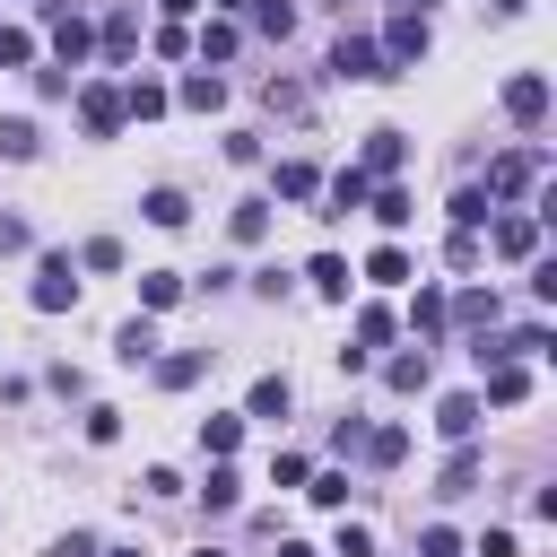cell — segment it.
Here are the masks:
<instances>
[{"label": "cell", "instance_id": "obj_35", "mask_svg": "<svg viewBox=\"0 0 557 557\" xmlns=\"http://www.w3.org/2000/svg\"><path fill=\"white\" fill-rule=\"evenodd\" d=\"M305 496H313V505H348V470H322V479H305Z\"/></svg>", "mask_w": 557, "mask_h": 557}, {"label": "cell", "instance_id": "obj_27", "mask_svg": "<svg viewBox=\"0 0 557 557\" xmlns=\"http://www.w3.org/2000/svg\"><path fill=\"white\" fill-rule=\"evenodd\" d=\"M357 348H366V357H374V348H392V313H383V305H366V313H357Z\"/></svg>", "mask_w": 557, "mask_h": 557}, {"label": "cell", "instance_id": "obj_2", "mask_svg": "<svg viewBox=\"0 0 557 557\" xmlns=\"http://www.w3.org/2000/svg\"><path fill=\"white\" fill-rule=\"evenodd\" d=\"M426 44H435V35H426V9H409V0H400V17L383 26V61H392V78H400L409 61H426Z\"/></svg>", "mask_w": 557, "mask_h": 557}, {"label": "cell", "instance_id": "obj_5", "mask_svg": "<svg viewBox=\"0 0 557 557\" xmlns=\"http://www.w3.org/2000/svg\"><path fill=\"white\" fill-rule=\"evenodd\" d=\"M331 70H339V78H392V61H383V44H374V35H339Z\"/></svg>", "mask_w": 557, "mask_h": 557}, {"label": "cell", "instance_id": "obj_22", "mask_svg": "<svg viewBox=\"0 0 557 557\" xmlns=\"http://www.w3.org/2000/svg\"><path fill=\"white\" fill-rule=\"evenodd\" d=\"M148 348H157V322H148V313H139V322H122V339H113V357H122V366H139Z\"/></svg>", "mask_w": 557, "mask_h": 557}, {"label": "cell", "instance_id": "obj_4", "mask_svg": "<svg viewBox=\"0 0 557 557\" xmlns=\"http://www.w3.org/2000/svg\"><path fill=\"white\" fill-rule=\"evenodd\" d=\"M540 165H548L540 148H513V157H496V174H487V200H522V191L540 183Z\"/></svg>", "mask_w": 557, "mask_h": 557}, {"label": "cell", "instance_id": "obj_7", "mask_svg": "<svg viewBox=\"0 0 557 557\" xmlns=\"http://www.w3.org/2000/svg\"><path fill=\"white\" fill-rule=\"evenodd\" d=\"M366 191H374V174H366V165H339V174L322 183V200H331L322 218H348V209H366Z\"/></svg>", "mask_w": 557, "mask_h": 557}, {"label": "cell", "instance_id": "obj_23", "mask_svg": "<svg viewBox=\"0 0 557 557\" xmlns=\"http://www.w3.org/2000/svg\"><path fill=\"white\" fill-rule=\"evenodd\" d=\"M244 418H287V383H278V374H261V383H252V400H244Z\"/></svg>", "mask_w": 557, "mask_h": 557}, {"label": "cell", "instance_id": "obj_38", "mask_svg": "<svg viewBox=\"0 0 557 557\" xmlns=\"http://www.w3.org/2000/svg\"><path fill=\"white\" fill-rule=\"evenodd\" d=\"M400 453H409V435H400V426H383V435H366V461H400Z\"/></svg>", "mask_w": 557, "mask_h": 557}, {"label": "cell", "instance_id": "obj_3", "mask_svg": "<svg viewBox=\"0 0 557 557\" xmlns=\"http://www.w3.org/2000/svg\"><path fill=\"white\" fill-rule=\"evenodd\" d=\"M78 122H87L96 139H113V131L131 122V113H122V87H113V78H87V87H78Z\"/></svg>", "mask_w": 557, "mask_h": 557}, {"label": "cell", "instance_id": "obj_10", "mask_svg": "<svg viewBox=\"0 0 557 557\" xmlns=\"http://www.w3.org/2000/svg\"><path fill=\"white\" fill-rule=\"evenodd\" d=\"M400 157H409V139H400V131H366V174H383V183H392V174H400Z\"/></svg>", "mask_w": 557, "mask_h": 557}, {"label": "cell", "instance_id": "obj_26", "mask_svg": "<svg viewBox=\"0 0 557 557\" xmlns=\"http://www.w3.org/2000/svg\"><path fill=\"white\" fill-rule=\"evenodd\" d=\"M139 209H148V226H183V218H191V200H183V191H148Z\"/></svg>", "mask_w": 557, "mask_h": 557}, {"label": "cell", "instance_id": "obj_11", "mask_svg": "<svg viewBox=\"0 0 557 557\" xmlns=\"http://www.w3.org/2000/svg\"><path fill=\"white\" fill-rule=\"evenodd\" d=\"M496 252L505 261H531L540 252V218H496Z\"/></svg>", "mask_w": 557, "mask_h": 557}, {"label": "cell", "instance_id": "obj_17", "mask_svg": "<svg viewBox=\"0 0 557 557\" xmlns=\"http://www.w3.org/2000/svg\"><path fill=\"white\" fill-rule=\"evenodd\" d=\"M174 296H183V270H139V305L148 313H165Z\"/></svg>", "mask_w": 557, "mask_h": 557}, {"label": "cell", "instance_id": "obj_30", "mask_svg": "<svg viewBox=\"0 0 557 557\" xmlns=\"http://www.w3.org/2000/svg\"><path fill=\"white\" fill-rule=\"evenodd\" d=\"M35 61V35L26 26H0V70H26Z\"/></svg>", "mask_w": 557, "mask_h": 557}, {"label": "cell", "instance_id": "obj_34", "mask_svg": "<svg viewBox=\"0 0 557 557\" xmlns=\"http://www.w3.org/2000/svg\"><path fill=\"white\" fill-rule=\"evenodd\" d=\"M157 383H165V392H191V383H200V357H165Z\"/></svg>", "mask_w": 557, "mask_h": 557}, {"label": "cell", "instance_id": "obj_40", "mask_svg": "<svg viewBox=\"0 0 557 557\" xmlns=\"http://www.w3.org/2000/svg\"><path fill=\"white\" fill-rule=\"evenodd\" d=\"M78 261H87V270H122V244H113V235H96V244H87Z\"/></svg>", "mask_w": 557, "mask_h": 557}, {"label": "cell", "instance_id": "obj_46", "mask_svg": "<svg viewBox=\"0 0 557 557\" xmlns=\"http://www.w3.org/2000/svg\"><path fill=\"white\" fill-rule=\"evenodd\" d=\"M487 9H496V17H513V9H522V0H487Z\"/></svg>", "mask_w": 557, "mask_h": 557}, {"label": "cell", "instance_id": "obj_41", "mask_svg": "<svg viewBox=\"0 0 557 557\" xmlns=\"http://www.w3.org/2000/svg\"><path fill=\"white\" fill-rule=\"evenodd\" d=\"M444 252H453V270H479V226H461V235H453Z\"/></svg>", "mask_w": 557, "mask_h": 557}, {"label": "cell", "instance_id": "obj_24", "mask_svg": "<svg viewBox=\"0 0 557 557\" xmlns=\"http://www.w3.org/2000/svg\"><path fill=\"white\" fill-rule=\"evenodd\" d=\"M470 487H479V453L461 444V453L444 461V487H435V496H470Z\"/></svg>", "mask_w": 557, "mask_h": 557}, {"label": "cell", "instance_id": "obj_33", "mask_svg": "<svg viewBox=\"0 0 557 557\" xmlns=\"http://www.w3.org/2000/svg\"><path fill=\"white\" fill-rule=\"evenodd\" d=\"M409 322H418V331H444V287H418V305H409Z\"/></svg>", "mask_w": 557, "mask_h": 557}, {"label": "cell", "instance_id": "obj_19", "mask_svg": "<svg viewBox=\"0 0 557 557\" xmlns=\"http://www.w3.org/2000/svg\"><path fill=\"white\" fill-rule=\"evenodd\" d=\"M235 444H244V418H200V453L209 461H226Z\"/></svg>", "mask_w": 557, "mask_h": 557}, {"label": "cell", "instance_id": "obj_13", "mask_svg": "<svg viewBox=\"0 0 557 557\" xmlns=\"http://www.w3.org/2000/svg\"><path fill=\"white\" fill-rule=\"evenodd\" d=\"M122 113H131V122H157V113H165V87H157V78H131V87H122Z\"/></svg>", "mask_w": 557, "mask_h": 557}, {"label": "cell", "instance_id": "obj_31", "mask_svg": "<svg viewBox=\"0 0 557 557\" xmlns=\"http://www.w3.org/2000/svg\"><path fill=\"white\" fill-rule=\"evenodd\" d=\"M131 44H139V26L131 17H104V61H131Z\"/></svg>", "mask_w": 557, "mask_h": 557}, {"label": "cell", "instance_id": "obj_36", "mask_svg": "<svg viewBox=\"0 0 557 557\" xmlns=\"http://www.w3.org/2000/svg\"><path fill=\"white\" fill-rule=\"evenodd\" d=\"M0 157L26 165V157H35V122H0Z\"/></svg>", "mask_w": 557, "mask_h": 557}, {"label": "cell", "instance_id": "obj_48", "mask_svg": "<svg viewBox=\"0 0 557 557\" xmlns=\"http://www.w3.org/2000/svg\"><path fill=\"white\" fill-rule=\"evenodd\" d=\"M200 557H218V548H200Z\"/></svg>", "mask_w": 557, "mask_h": 557}, {"label": "cell", "instance_id": "obj_45", "mask_svg": "<svg viewBox=\"0 0 557 557\" xmlns=\"http://www.w3.org/2000/svg\"><path fill=\"white\" fill-rule=\"evenodd\" d=\"M191 9H200V0H165V17H191Z\"/></svg>", "mask_w": 557, "mask_h": 557}, {"label": "cell", "instance_id": "obj_6", "mask_svg": "<svg viewBox=\"0 0 557 557\" xmlns=\"http://www.w3.org/2000/svg\"><path fill=\"white\" fill-rule=\"evenodd\" d=\"M479 409H487L479 392H444V400H435V435H453V444H470V435H479Z\"/></svg>", "mask_w": 557, "mask_h": 557}, {"label": "cell", "instance_id": "obj_15", "mask_svg": "<svg viewBox=\"0 0 557 557\" xmlns=\"http://www.w3.org/2000/svg\"><path fill=\"white\" fill-rule=\"evenodd\" d=\"M366 209H374V218H383V226H409V218H418V209H409V191H400V183H374V191H366Z\"/></svg>", "mask_w": 557, "mask_h": 557}, {"label": "cell", "instance_id": "obj_44", "mask_svg": "<svg viewBox=\"0 0 557 557\" xmlns=\"http://www.w3.org/2000/svg\"><path fill=\"white\" fill-rule=\"evenodd\" d=\"M52 557H96V540H87V531H70V540H52Z\"/></svg>", "mask_w": 557, "mask_h": 557}, {"label": "cell", "instance_id": "obj_8", "mask_svg": "<svg viewBox=\"0 0 557 557\" xmlns=\"http://www.w3.org/2000/svg\"><path fill=\"white\" fill-rule=\"evenodd\" d=\"M505 113H513V122H540V113H548V78H540V70L505 78Z\"/></svg>", "mask_w": 557, "mask_h": 557}, {"label": "cell", "instance_id": "obj_28", "mask_svg": "<svg viewBox=\"0 0 557 557\" xmlns=\"http://www.w3.org/2000/svg\"><path fill=\"white\" fill-rule=\"evenodd\" d=\"M305 278H313V287H322V296H348V261H339V252H322V261H313V270H305Z\"/></svg>", "mask_w": 557, "mask_h": 557}, {"label": "cell", "instance_id": "obj_9", "mask_svg": "<svg viewBox=\"0 0 557 557\" xmlns=\"http://www.w3.org/2000/svg\"><path fill=\"white\" fill-rule=\"evenodd\" d=\"M522 392H531V366H522V357H505V366H487V409H513Z\"/></svg>", "mask_w": 557, "mask_h": 557}, {"label": "cell", "instance_id": "obj_1", "mask_svg": "<svg viewBox=\"0 0 557 557\" xmlns=\"http://www.w3.org/2000/svg\"><path fill=\"white\" fill-rule=\"evenodd\" d=\"M26 296H35V313H70V305H78V261H70V252H44Z\"/></svg>", "mask_w": 557, "mask_h": 557}, {"label": "cell", "instance_id": "obj_14", "mask_svg": "<svg viewBox=\"0 0 557 557\" xmlns=\"http://www.w3.org/2000/svg\"><path fill=\"white\" fill-rule=\"evenodd\" d=\"M183 104H191V113H218V104H226V78H218V70H191V78H183Z\"/></svg>", "mask_w": 557, "mask_h": 557}, {"label": "cell", "instance_id": "obj_29", "mask_svg": "<svg viewBox=\"0 0 557 557\" xmlns=\"http://www.w3.org/2000/svg\"><path fill=\"white\" fill-rule=\"evenodd\" d=\"M244 9H252V26H261V35H287V26H296V9H287V0H244Z\"/></svg>", "mask_w": 557, "mask_h": 557}, {"label": "cell", "instance_id": "obj_16", "mask_svg": "<svg viewBox=\"0 0 557 557\" xmlns=\"http://www.w3.org/2000/svg\"><path fill=\"white\" fill-rule=\"evenodd\" d=\"M366 278H374V287H400V278H418V261H409L400 244H383V252L366 261Z\"/></svg>", "mask_w": 557, "mask_h": 557}, {"label": "cell", "instance_id": "obj_25", "mask_svg": "<svg viewBox=\"0 0 557 557\" xmlns=\"http://www.w3.org/2000/svg\"><path fill=\"white\" fill-rule=\"evenodd\" d=\"M278 191H287V200H313V191H322V174H313L305 157H287V165H278Z\"/></svg>", "mask_w": 557, "mask_h": 557}, {"label": "cell", "instance_id": "obj_20", "mask_svg": "<svg viewBox=\"0 0 557 557\" xmlns=\"http://www.w3.org/2000/svg\"><path fill=\"white\" fill-rule=\"evenodd\" d=\"M200 496H209V513H235V505H244V479H235L226 461H209V487H200Z\"/></svg>", "mask_w": 557, "mask_h": 557}, {"label": "cell", "instance_id": "obj_43", "mask_svg": "<svg viewBox=\"0 0 557 557\" xmlns=\"http://www.w3.org/2000/svg\"><path fill=\"white\" fill-rule=\"evenodd\" d=\"M339 557H374V540H366L357 522H339Z\"/></svg>", "mask_w": 557, "mask_h": 557}, {"label": "cell", "instance_id": "obj_32", "mask_svg": "<svg viewBox=\"0 0 557 557\" xmlns=\"http://www.w3.org/2000/svg\"><path fill=\"white\" fill-rule=\"evenodd\" d=\"M487 209H496L487 191H453V226H487Z\"/></svg>", "mask_w": 557, "mask_h": 557}, {"label": "cell", "instance_id": "obj_12", "mask_svg": "<svg viewBox=\"0 0 557 557\" xmlns=\"http://www.w3.org/2000/svg\"><path fill=\"white\" fill-rule=\"evenodd\" d=\"M191 52H200V70L235 61V26H226V17H218V26H200V35H191Z\"/></svg>", "mask_w": 557, "mask_h": 557}, {"label": "cell", "instance_id": "obj_21", "mask_svg": "<svg viewBox=\"0 0 557 557\" xmlns=\"http://www.w3.org/2000/svg\"><path fill=\"white\" fill-rule=\"evenodd\" d=\"M226 226H235V244H261V235H270V200H235Z\"/></svg>", "mask_w": 557, "mask_h": 557}, {"label": "cell", "instance_id": "obj_37", "mask_svg": "<svg viewBox=\"0 0 557 557\" xmlns=\"http://www.w3.org/2000/svg\"><path fill=\"white\" fill-rule=\"evenodd\" d=\"M453 313H461V322H470V331H479V322H487V331H496V296H479V287H470V296H461V305H453Z\"/></svg>", "mask_w": 557, "mask_h": 557}, {"label": "cell", "instance_id": "obj_42", "mask_svg": "<svg viewBox=\"0 0 557 557\" xmlns=\"http://www.w3.org/2000/svg\"><path fill=\"white\" fill-rule=\"evenodd\" d=\"M122 435V409H87V444H113Z\"/></svg>", "mask_w": 557, "mask_h": 557}, {"label": "cell", "instance_id": "obj_47", "mask_svg": "<svg viewBox=\"0 0 557 557\" xmlns=\"http://www.w3.org/2000/svg\"><path fill=\"white\" fill-rule=\"evenodd\" d=\"M96 557H139V548H96Z\"/></svg>", "mask_w": 557, "mask_h": 557}, {"label": "cell", "instance_id": "obj_39", "mask_svg": "<svg viewBox=\"0 0 557 557\" xmlns=\"http://www.w3.org/2000/svg\"><path fill=\"white\" fill-rule=\"evenodd\" d=\"M418 557H461V540H453L444 522H426V531H418Z\"/></svg>", "mask_w": 557, "mask_h": 557}, {"label": "cell", "instance_id": "obj_18", "mask_svg": "<svg viewBox=\"0 0 557 557\" xmlns=\"http://www.w3.org/2000/svg\"><path fill=\"white\" fill-rule=\"evenodd\" d=\"M383 383H392V392H426V348H400V357L383 366Z\"/></svg>", "mask_w": 557, "mask_h": 557}]
</instances>
